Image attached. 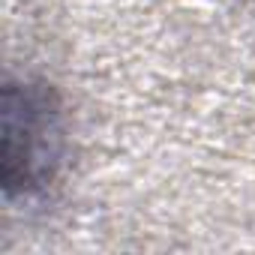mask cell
<instances>
[{"label":"cell","instance_id":"6da1fadb","mask_svg":"<svg viewBox=\"0 0 255 255\" xmlns=\"http://www.w3.org/2000/svg\"><path fill=\"white\" fill-rule=\"evenodd\" d=\"M3 189L42 192L63 162V108L51 84L9 78L3 84Z\"/></svg>","mask_w":255,"mask_h":255}]
</instances>
